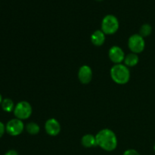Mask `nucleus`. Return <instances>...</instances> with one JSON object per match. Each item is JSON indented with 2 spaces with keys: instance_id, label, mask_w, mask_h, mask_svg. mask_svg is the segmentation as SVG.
I'll list each match as a JSON object with an SVG mask.
<instances>
[{
  "instance_id": "4",
  "label": "nucleus",
  "mask_w": 155,
  "mask_h": 155,
  "mask_svg": "<svg viewBox=\"0 0 155 155\" xmlns=\"http://www.w3.org/2000/svg\"><path fill=\"white\" fill-rule=\"evenodd\" d=\"M32 107L29 102L26 101H22L18 102L15 105L14 114L16 118L23 120L28 119L32 114Z\"/></svg>"
},
{
  "instance_id": "1",
  "label": "nucleus",
  "mask_w": 155,
  "mask_h": 155,
  "mask_svg": "<svg viewBox=\"0 0 155 155\" xmlns=\"http://www.w3.org/2000/svg\"><path fill=\"white\" fill-rule=\"evenodd\" d=\"M95 139L97 145L104 151H112L116 149L117 146L116 135L109 129H104L98 132L95 136Z\"/></svg>"
},
{
  "instance_id": "12",
  "label": "nucleus",
  "mask_w": 155,
  "mask_h": 155,
  "mask_svg": "<svg viewBox=\"0 0 155 155\" xmlns=\"http://www.w3.org/2000/svg\"><path fill=\"white\" fill-rule=\"evenodd\" d=\"M139 58L138 54L132 52L126 56L124 59V63L127 65V67H135L139 63Z\"/></svg>"
},
{
  "instance_id": "8",
  "label": "nucleus",
  "mask_w": 155,
  "mask_h": 155,
  "mask_svg": "<svg viewBox=\"0 0 155 155\" xmlns=\"http://www.w3.org/2000/svg\"><path fill=\"white\" fill-rule=\"evenodd\" d=\"M45 129L48 135L51 136H55L58 135L61 132V125L57 120L51 118L45 122Z\"/></svg>"
},
{
  "instance_id": "9",
  "label": "nucleus",
  "mask_w": 155,
  "mask_h": 155,
  "mask_svg": "<svg viewBox=\"0 0 155 155\" xmlns=\"http://www.w3.org/2000/svg\"><path fill=\"white\" fill-rule=\"evenodd\" d=\"M78 78L83 84H88L92 79V71L88 65H83L78 72Z\"/></svg>"
},
{
  "instance_id": "19",
  "label": "nucleus",
  "mask_w": 155,
  "mask_h": 155,
  "mask_svg": "<svg viewBox=\"0 0 155 155\" xmlns=\"http://www.w3.org/2000/svg\"><path fill=\"white\" fill-rule=\"evenodd\" d=\"M2 95L1 94H0V105H1L2 104Z\"/></svg>"
},
{
  "instance_id": "2",
  "label": "nucleus",
  "mask_w": 155,
  "mask_h": 155,
  "mask_svg": "<svg viewBox=\"0 0 155 155\" xmlns=\"http://www.w3.org/2000/svg\"><path fill=\"white\" fill-rule=\"evenodd\" d=\"M110 77L117 84H127L130 79V70L126 65L121 64H115L110 69Z\"/></svg>"
},
{
  "instance_id": "11",
  "label": "nucleus",
  "mask_w": 155,
  "mask_h": 155,
  "mask_svg": "<svg viewBox=\"0 0 155 155\" xmlns=\"http://www.w3.org/2000/svg\"><path fill=\"white\" fill-rule=\"evenodd\" d=\"M81 143L83 146L86 147V148H92V147L97 145L95 136L91 134H86L83 136L81 139Z\"/></svg>"
},
{
  "instance_id": "10",
  "label": "nucleus",
  "mask_w": 155,
  "mask_h": 155,
  "mask_svg": "<svg viewBox=\"0 0 155 155\" xmlns=\"http://www.w3.org/2000/svg\"><path fill=\"white\" fill-rule=\"evenodd\" d=\"M105 34L102 30H96L91 36V42L95 46H101L104 43Z\"/></svg>"
},
{
  "instance_id": "7",
  "label": "nucleus",
  "mask_w": 155,
  "mask_h": 155,
  "mask_svg": "<svg viewBox=\"0 0 155 155\" xmlns=\"http://www.w3.org/2000/svg\"><path fill=\"white\" fill-rule=\"evenodd\" d=\"M108 56L110 60L116 64H119L122 61H124L125 59V54L122 48L119 46H112L108 51Z\"/></svg>"
},
{
  "instance_id": "6",
  "label": "nucleus",
  "mask_w": 155,
  "mask_h": 155,
  "mask_svg": "<svg viewBox=\"0 0 155 155\" xmlns=\"http://www.w3.org/2000/svg\"><path fill=\"white\" fill-rule=\"evenodd\" d=\"M6 132L10 136H17L21 135L23 133L24 129V123L22 120L15 118L9 120L5 126Z\"/></svg>"
},
{
  "instance_id": "13",
  "label": "nucleus",
  "mask_w": 155,
  "mask_h": 155,
  "mask_svg": "<svg viewBox=\"0 0 155 155\" xmlns=\"http://www.w3.org/2000/svg\"><path fill=\"white\" fill-rule=\"evenodd\" d=\"M1 106L3 110H5V112H12V110H15V107L13 101L10 99V98H5V99H3Z\"/></svg>"
},
{
  "instance_id": "20",
  "label": "nucleus",
  "mask_w": 155,
  "mask_h": 155,
  "mask_svg": "<svg viewBox=\"0 0 155 155\" xmlns=\"http://www.w3.org/2000/svg\"><path fill=\"white\" fill-rule=\"evenodd\" d=\"M154 151H155V145H154Z\"/></svg>"
},
{
  "instance_id": "18",
  "label": "nucleus",
  "mask_w": 155,
  "mask_h": 155,
  "mask_svg": "<svg viewBox=\"0 0 155 155\" xmlns=\"http://www.w3.org/2000/svg\"><path fill=\"white\" fill-rule=\"evenodd\" d=\"M5 155H19L18 154V151H16L15 150H9L7 152L5 153Z\"/></svg>"
},
{
  "instance_id": "16",
  "label": "nucleus",
  "mask_w": 155,
  "mask_h": 155,
  "mask_svg": "<svg viewBox=\"0 0 155 155\" xmlns=\"http://www.w3.org/2000/svg\"><path fill=\"white\" fill-rule=\"evenodd\" d=\"M124 155H140V154H139V152L136 151V150L129 149V150H127V151L124 153Z\"/></svg>"
},
{
  "instance_id": "5",
  "label": "nucleus",
  "mask_w": 155,
  "mask_h": 155,
  "mask_svg": "<svg viewBox=\"0 0 155 155\" xmlns=\"http://www.w3.org/2000/svg\"><path fill=\"white\" fill-rule=\"evenodd\" d=\"M128 46L131 51L135 54H139L143 51L145 47V39L139 34L132 35L128 40Z\"/></svg>"
},
{
  "instance_id": "14",
  "label": "nucleus",
  "mask_w": 155,
  "mask_h": 155,
  "mask_svg": "<svg viewBox=\"0 0 155 155\" xmlns=\"http://www.w3.org/2000/svg\"><path fill=\"white\" fill-rule=\"evenodd\" d=\"M27 133L30 135H37L40 131V127L36 123H29L26 127Z\"/></svg>"
},
{
  "instance_id": "15",
  "label": "nucleus",
  "mask_w": 155,
  "mask_h": 155,
  "mask_svg": "<svg viewBox=\"0 0 155 155\" xmlns=\"http://www.w3.org/2000/svg\"><path fill=\"white\" fill-rule=\"evenodd\" d=\"M152 32V27L149 24H144L139 30V35L143 38L148 37Z\"/></svg>"
},
{
  "instance_id": "17",
  "label": "nucleus",
  "mask_w": 155,
  "mask_h": 155,
  "mask_svg": "<svg viewBox=\"0 0 155 155\" xmlns=\"http://www.w3.org/2000/svg\"><path fill=\"white\" fill-rule=\"evenodd\" d=\"M6 131L5 126L4 125V124L2 122H0V138L2 137V136L4 135L5 132Z\"/></svg>"
},
{
  "instance_id": "21",
  "label": "nucleus",
  "mask_w": 155,
  "mask_h": 155,
  "mask_svg": "<svg viewBox=\"0 0 155 155\" xmlns=\"http://www.w3.org/2000/svg\"><path fill=\"white\" fill-rule=\"evenodd\" d=\"M97 1H102V0H97Z\"/></svg>"
},
{
  "instance_id": "3",
  "label": "nucleus",
  "mask_w": 155,
  "mask_h": 155,
  "mask_svg": "<svg viewBox=\"0 0 155 155\" xmlns=\"http://www.w3.org/2000/svg\"><path fill=\"white\" fill-rule=\"evenodd\" d=\"M119 29V21L113 15H107L103 18L101 22V30L104 34L112 35Z\"/></svg>"
}]
</instances>
